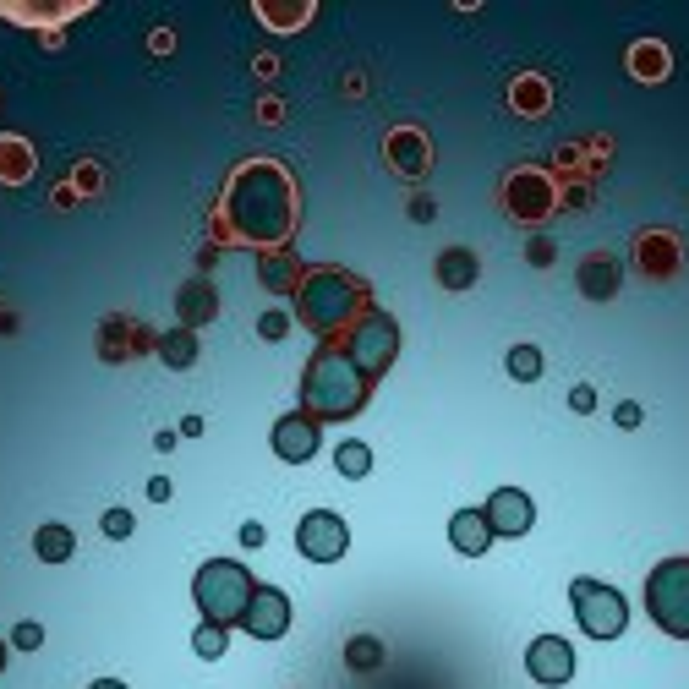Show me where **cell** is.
Returning a JSON list of instances; mask_svg holds the SVG:
<instances>
[{"mask_svg": "<svg viewBox=\"0 0 689 689\" xmlns=\"http://www.w3.org/2000/svg\"><path fill=\"white\" fill-rule=\"evenodd\" d=\"M613 422H618V427H640V405H635V400H624V405L613 411Z\"/></svg>", "mask_w": 689, "mask_h": 689, "instance_id": "cell-35", "label": "cell"}, {"mask_svg": "<svg viewBox=\"0 0 689 689\" xmlns=\"http://www.w3.org/2000/svg\"><path fill=\"white\" fill-rule=\"evenodd\" d=\"M361 296H367L361 279L340 274V268H318V274H307L296 285V312H301L307 329L334 334V329H345V323L361 312Z\"/></svg>", "mask_w": 689, "mask_h": 689, "instance_id": "cell-3", "label": "cell"}, {"mask_svg": "<svg viewBox=\"0 0 689 689\" xmlns=\"http://www.w3.org/2000/svg\"><path fill=\"white\" fill-rule=\"evenodd\" d=\"M225 646H230V640H225V624H208V618H203V624H197V635H192V651L214 662V657H225Z\"/></svg>", "mask_w": 689, "mask_h": 689, "instance_id": "cell-26", "label": "cell"}, {"mask_svg": "<svg viewBox=\"0 0 689 689\" xmlns=\"http://www.w3.org/2000/svg\"><path fill=\"white\" fill-rule=\"evenodd\" d=\"M504 203H509V214H515V219L536 225V219H547L558 208V186L547 181L542 170H515L504 181Z\"/></svg>", "mask_w": 689, "mask_h": 689, "instance_id": "cell-9", "label": "cell"}, {"mask_svg": "<svg viewBox=\"0 0 689 689\" xmlns=\"http://www.w3.org/2000/svg\"><path fill=\"white\" fill-rule=\"evenodd\" d=\"M438 285L443 290H471L476 285V252H465V247H449L438 258Z\"/></svg>", "mask_w": 689, "mask_h": 689, "instance_id": "cell-19", "label": "cell"}, {"mask_svg": "<svg viewBox=\"0 0 689 689\" xmlns=\"http://www.w3.org/2000/svg\"><path fill=\"white\" fill-rule=\"evenodd\" d=\"M487 525H493V536H525L536 525V504L520 493V487H498L493 498H487Z\"/></svg>", "mask_w": 689, "mask_h": 689, "instance_id": "cell-13", "label": "cell"}, {"mask_svg": "<svg viewBox=\"0 0 689 689\" xmlns=\"http://www.w3.org/2000/svg\"><path fill=\"white\" fill-rule=\"evenodd\" d=\"M148 498H154V504H165V498H170V482H165V476H154V482H148Z\"/></svg>", "mask_w": 689, "mask_h": 689, "instance_id": "cell-37", "label": "cell"}, {"mask_svg": "<svg viewBox=\"0 0 689 689\" xmlns=\"http://www.w3.org/2000/svg\"><path fill=\"white\" fill-rule=\"evenodd\" d=\"M0 175H6V181H22V175H28V148L0 143Z\"/></svg>", "mask_w": 689, "mask_h": 689, "instance_id": "cell-29", "label": "cell"}, {"mask_svg": "<svg viewBox=\"0 0 689 689\" xmlns=\"http://www.w3.org/2000/svg\"><path fill=\"white\" fill-rule=\"evenodd\" d=\"M635 258H640V268H646L651 279H668L673 268H679V241H673L668 230H651V236H640Z\"/></svg>", "mask_w": 689, "mask_h": 689, "instance_id": "cell-16", "label": "cell"}, {"mask_svg": "<svg viewBox=\"0 0 689 689\" xmlns=\"http://www.w3.org/2000/svg\"><path fill=\"white\" fill-rule=\"evenodd\" d=\"M569 602H575V618L591 640H618L629 624V607L618 597V586H602V580H575L569 586Z\"/></svg>", "mask_w": 689, "mask_h": 689, "instance_id": "cell-7", "label": "cell"}, {"mask_svg": "<svg viewBox=\"0 0 689 689\" xmlns=\"http://www.w3.org/2000/svg\"><path fill=\"white\" fill-rule=\"evenodd\" d=\"M11 646H17V651H39L44 646V629L33 624V618H22V624L11 629Z\"/></svg>", "mask_w": 689, "mask_h": 689, "instance_id": "cell-31", "label": "cell"}, {"mask_svg": "<svg viewBox=\"0 0 689 689\" xmlns=\"http://www.w3.org/2000/svg\"><path fill=\"white\" fill-rule=\"evenodd\" d=\"M225 219L241 241H258V247H279V241L296 230V186L274 159H252L236 170L225 192Z\"/></svg>", "mask_w": 689, "mask_h": 689, "instance_id": "cell-1", "label": "cell"}, {"mask_svg": "<svg viewBox=\"0 0 689 689\" xmlns=\"http://www.w3.org/2000/svg\"><path fill=\"white\" fill-rule=\"evenodd\" d=\"M258 17H263V22H274V28H296V22H307V17H312V6H301V11H268V6H258Z\"/></svg>", "mask_w": 689, "mask_h": 689, "instance_id": "cell-32", "label": "cell"}, {"mask_svg": "<svg viewBox=\"0 0 689 689\" xmlns=\"http://www.w3.org/2000/svg\"><path fill=\"white\" fill-rule=\"evenodd\" d=\"M350 547V525L334 515V509H312V515H301L296 525V553L312 558V564H334V558H345Z\"/></svg>", "mask_w": 689, "mask_h": 689, "instance_id": "cell-8", "label": "cell"}, {"mask_svg": "<svg viewBox=\"0 0 689 689\" xmlns=\"http://www.w3.org/2000/svg\"><path fill=\"white\" fill-rule=\"evenodd\" d=\"M268 443H274L279 460L307 465L312 454H318V443H323V422H318V416H307V411H290V416H279V422H274Z\"/></svg>", "mask_w": 689, "mask_h": 689, "instance_id": "cell-10", "label": "cell"}, {"mask_svg": "<svg viewBox=\"0 0 689 689\" xmlns=\"http://www.w3.org/2000/svg\"><path fill=\"white\" fill-rule=\"evenodd\" d=\"M159 361H165V367H192V361H197V334L192 329L159 334Z\"/></svg>", "mask_w": 689, "mask_h": 689, "instance_id": "cell-23", "label": "cell"}, {"mask_svg": "<svg viewBox=\"0 0 689 689\" xmlns=\"http://www.w3.org/2000/svg\"><path fill=\"white\" fill-rule=\"evenodd\" d=\"M0 673H6V640H0Z\"/></svg>", "mask_w": 689, "mask_h": 689, "instance_id": "cell-39", "label": "cell"}, {"mask_svg": "<svg viewBox=\"0 0 689 689\" xmlns=\"http://www.w3.org/2000/svg\"><path fill=\"white\" fill-rule=\"evenodd\" d=\"M646 613L662 635L689 640V558H662L646 575Z\"/></svg>", "mask_w": 689, "mask_h": 689, "instance_id": "cell-5", "label": "cell"}, {"mask_svg": "<svg viewBox=\"0 0 689 689\" xmlns=\"http://www.w3.org/2000/svg\"><path fill=\"white\" fill-rule=\"evenodd\" d=\"M509 104H515L520 115H542L547 104H553V88H547L542 77H515V88H509Z\"/></svg>", "mask_w": 689, "mask_h": 689, "instance_id": "cell-22", "label": "cell"}, {"mask_svg": "<svg viewBox=\"0 0 689 689\" xmlns=\"http://www.w3.org/2000/svg\"><path fill=\"white\" fill-rule=\"evenodd\" d=\"M629 72L640 77V83H662V77L673 72V55L662 39H635L629 44Z\"/></svg>", "mask_w": 689, "mask_h": 689, "instance_id": "cell-17", "label": "cell"}, {"mask_svg": "<svg viewBox=\"0 0 689 689\" xmlns=\"http://www.w3.org/2000/svg\"><path fill=\"white\" fill-rule=\"evenodd\" d=\"M33 553H39L44 564H66V558L77 553L72 525H39V531H33Z\"/></svg>", "mask_w": 689, "mask_h": 689, "instance_id": "cell-20", "label": "cell"}, {"mask_svg": "<svg viewBox=\"0 0 689 689\" xmlns=\"http://www.w3.org/2000/svg\"><path fill=\"white\" fill-rule=\"evenodd\" d=\"M252 591H258V580H252V569L236 564V558H208L192 580V597L203 607V618L208 624H225V629L247 618Z\"/></svg>", "mask_w": 689, "mask_h": 689, "instance_id": "cell-4", "label": "cell"}, {"mask_svg": "<svg viewBox=\"0 0 689 689\" xmlns=\"http://www.w3.org/2000/svg\"><path fill=\"white\" fill-rule=\"evenodd\" d=\"M88 689H126L121 679H99V684H88Z\"/></svg>", "mask_w": 689, "mask_h": 689, "instance_id": "cell-38", "label": "cell"}, {"mask_svg": "<svg viewBox=\"0 0 689 689\" xmlns=\"http://www.w3.org/2000/svg\"><path fill=\"white\" fill-rule=\"evenodd\" d=\"M241 629H247L252 640H279L290 629V597L279 586H258V591H252V602H247Z\"/></svg>", "mask_w": 689, "mask_h": 689, "instance_id": "cell-12", "label": "cell"}, {"mask_svg": "<svg viewBox=\"0 0 689 689\" xmlns=\"http://www.w3.org/2000/svg\"><path fill=\"white\" fill-rule=\"evenodd\" d=\"M263 285H268V290H296V285H301V268L290 263V258H268V263H263Z\"/></svg>", "mask_w": 689, "mask_h": 689, "instance_id": "cell-28", "label": "cell"}, {"mask_svg": "<svg viewBox=\"0 0 689 689\" xmlns=\"http://www.w3.org/2000/svg\"><path fill=\"white\" fill-rule=\"evenodd\" d=\"M104 536H110V542H126V536L137 531V520H132V509H104Z\"/></svg>", "mask_w": 689, "mask_h": 689, "instance_id": "cell-30", "label": "cell"}, {"mask_svg": "<svg viewBox=\"0 0 689 689\" xmlns=\"http://www.w3.org/2000/svg\"><path fill=\"white\" fill-rule=\"evenodd\" d=\"M345 662H350V668H361V673H372V668L383 662V646H378L372 635H356V640L345 646Z\"/></svg>", "mask_w": 689, "mask_h": 689, "instance_id": "cell-27", "label": "cell"}, {"mask_svg": "<svg viewBox=\"0 0 689 689\" xmlns=\"http://www.w3.org/2000/svg\"><path fill=\"white\" fill-rule=\"evenodd\" d=\"M241 542H247V547H263V542H268V531H263L258 520H252V525H241Z\"/></svg>", "mask_w": 689, "mask_h": 689, "instance_id": "cell-36", "label": "cell"}, {"mask_svg": "<svg viewBox=\"0 0 689 689\" xmlns=\"http://www.w3.org/2000/svg\"><path fill=\"white\" fill-rule=\"evenodd\" d=\"M618 279H624V268H618L613 252H591V258L580 263L575 285H580V296H586V301H613L618 296Z\"/></svg>", "mask_w": 689, "mask_h": 689, "instance_id": "cell-14", "label": "cell"}, {"mask_svg": "<svg viewBox=\"0 0 689 689\" xmlns=\"http://www.w3.org/2000/svg\"><path fill=\"white\" fill-rule=\"evenodd\" d=\"M569 405H575L580 416H586V411H597V389H586V383H580V389L569 394Z\"/></svg>", "mask_w": 689, "mask_h": 689, "instance_id": "cell-34", "label": "cell"}, {"mask_svg": "<svg viewBox=\"0 0 689 689\" xmlns=\"http://www.w3.org/2000/svg\"><path fill=\"white\" fill-rule=\"evenodd\" d=\"M504 367H509V378L536 383V378H542V350H536V345H515V350L504 356Z\"/></svg>", "mask_w": 689, "mask_h": 689, "instance_id": "cell-25", "label": "cell"}, {"mask_svg": "<svg viewBox=\"0 0 689 689\" xmlns=\"http://www.w3.org/2000/svg\"><path fill=\"white\" fill-rule=\"evenodd\" d=\"M389 159H394V170L400 175H422L427 170V137L422 132H389Z\"/></svg>", "mask_w": 689, "mask_h": 689, "instance_id": "cell-18", "label": "cell"}, {"mask_svg": "<svg viewBox=\"0 0 689 689\" xmlns=\"http://www.w3.org/2000/svg\"><path fill=\"white\" fill-rule=\"evenodd\" d=\"M449 542H454V553L482 558L487 547H493V525H487L482 509H460V515L449 520Z\"/></svg>", "mask_w": 689, "mask_h": 689, "instance_id": "cell-15", "label": "cell"}, {"mask_svg": "<svg viewBox=\"0 0 689 689\" xmlns=\"http://www.w3.org/2000/svg\"><path fill=\"white\" fill-rule=\"evenodd\" d=\"M367 389L372 383L356 372V361L345 350H318L301 372V411L318 416V422H345L367 405Z\"/></svg>", "mask_w": 689, "mask_h": 689, "instance_id": "cell-2", "label": "cell"}, {"mask_svg": "<svg viewBox=\"0 0 689 689\" xmlns=\"http://www.w3.org/2000/svg\"><path fill=\"white\" fill-rule=\"evenodd\" d=\"M345 356L356 361L361 378H383V372L394 367V356H400V323L389 318V312H361L356 323H350V340H345Z\"/></svg>", "mask_w": 689, "mask_h": 689, "instance_id": "cell-6", "label": "cell"}, {"mask_svg": "<svg viewBox=\"0 0 689 689\" xmlns=\"http://www.w3.org/2000/svg\"><path fill=\"white\" fill-rule=\"evenodd\" d=\"M285 329H290V318H285V312H263V323H258V334H263V340H285Z\"/></svg>", "mask_w": 689, "mask_h": 689, "instance_id": "cell-33", "label": "cell"}, {"mask_svg": "<svg viewBox=\"0 0 689 689\" xmlns=\"http://www.w3.org/2000/svg\"><path fill=\"white\" fill-rule=\"evenodd\" d=\"M334 471L350 476V482H361V476L372 471V449H367V443H356V438L340 443V449H334Z\"/></svg>", "mask_w": 689, "mask_h": 689, "instance_id": "cell-24", "label": "cell"}, {"mask_svg": "<svg viewBox=\"0 0 689 689\" xmlns=\"http://www.w3.org/2000/svg\"><path fill=\"white\" fill-rule=\"evenodd\" d=\"M214 312H219L214 290H208L203 279H192V285L181 290V329H197V323H208Z\"/></svg>", "mask_w": 689, "mask_h": 689, "instance_id": "cell-21", "label": "cell"}, {"mask_svg": "<svg viewBox=\"0 0 689 689\" xmlns=\"http://www.w3.org/2000/svg\"><path fill=\"white\" fill-rule=\"evenodd\" d=\"M525 673H531L536 684L558 689L575 679V646H569L564 635H536L531 651H525Z\"/></svg>", "mask_w": 689, "mask_h": 689, "instance_id": "cell-11", "label": "cell"}]
</instances>
